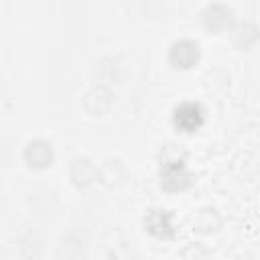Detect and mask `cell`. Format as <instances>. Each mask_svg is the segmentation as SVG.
<instances>
[{"label":"cell","mask_w":260,"mask_h":260,"mask_svg":"<svg viewBox=\"0 0 260 260\" xmlns=\"http://www.w3.org/2000/svg\"><path fill=\"white\" fill-rule=\"evenodd\" d=\"M205 122V110L199 102H183L173 110V124L183 134H193Z\"/></svg>","instance_id":"obj_1"},{"label":"cell","mask_w":260,"mask_h":260,"mask_svg":"<svg viewBox=\"0 0 260 260\" xmlns=\"http://www.w3.org/2000/svg\"><path fill=\"white\" fill-rule=\"evenodd\" d=\"M193 183V175L187 173L183 160H169L160 169V187L169 193L185 191Z\"/></svg>","instance_id":"obj_2"},{"label":"cell","mask_w":260,"mask_h":260,"mask_svg":"<svg viewBox=\"0 0 260 260\" xmlns=\"http://www.w3.org/2000/svg\"><path fill=\"white\" fill-rule=\"evenodd\" d=\"M199 57H201V51H199V45L191 39H181V41H175L169 49V63L173 69H191L199 63Z\"/></svg>","instance_id":"obj_3"},{"label":"cell","mask_w":260,"mask_h":260,"mask_svg":"<svg viewBox=\"0 0 260 260\" xmlns=\"http://www.w3.org/2000/svg\"><path fill=\"white\" fill-rule=\"evenodd\" d=\"M144 230L158 240H173V215L165 209H148L144 215Z\"/></svg>","instance_id":"obj_4"},{"label":"cell","mask_w":260,"mask_h":260,"mask_svg":"<svg viewBox=\"0 0 260 260\" xmlns=\"http://www.w3.org/2000/svg\"><path fill=\"white\" fill-rule=\"evenodd\" d=\"M24 162L35 171L51 167L53 165V146H51V142L41 140V138L30 140L24 146Z\"/></svg>","instance_id":"obj_5"},{"label":"cell","mask_w":260,"mask_h":260,"mask_svg":"<svg viewBox=\"0 0 260 260\" xmlns=\"http://www.w3.org/2000/svg\"><path fill=\"white\" fill-rule=\"evenodd\" d=\"M232 20H234L232 10L225 8V6H221V4H215V6L207 8V12H205V16H203L205 28L211 30V32H215V35H219V32H223L225 28H230V26H232Z\"/></svg>","instance_id":"obj_6"},{"label":"cell","mask_w":260,"mask_h":260,"mask_svg":"<svg viewBox=\"0 0 260 260\" xmlns=\"http://www.w3.org/2000/svg\"><path fill=\"white\" fill-rule=\"evenodd\" d=\"M213 217H217L213 209H203V211H199L197 219L193 221V230H197L199 234H211V232H215L219 223H213Z\"/></svg>","instance_id":"obj_7"}]
</instances>
